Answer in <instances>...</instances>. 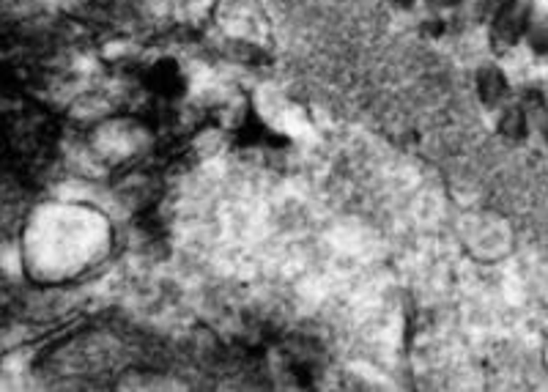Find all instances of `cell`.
<instances>
[{
    "label": "cell",
    "mask_w": 548,
    "mask_h": 392,
    "mask_svg": "<svg viewBox=\"0 0 548 392\" xmlns=\"http://www.w3.org/2000/svg\"><path fill=\"white\" fill-rule=\"evenodd\" d=\"M149 85L157 96L162 99H173L184 91V80H181V72L176 69V64L171 61H162L157 64L152 72H149Z\"/></svg>",
    "instance_id": "cell-2"
},
{
    "label": "cell",
    "mask_w": 548,
    "mask_h": 392,
    "mask_svg": "<svg viewBox=\"0 0 548 392\" xmlns=\"http://www.w3.org/2000/svg\"><path fill=\"white\" fill-rule=\"evenodd\" d=\"M532 25V0H513L504 9H499L494 15V25H491V42L494 47L504 50L513 47Z\"/></svg>",
    "instance_id": "cell-1"
},
{
    "label": "cell",
    "mask_w": 548,
    "mask_h": 392,
    "mask_svg": "<svg viewBox=\"0 0 548 392\" xmlns=\"http://www.w3.org/2000/svg\"><path fill=\"white\" fill-rule=\"evenodd\" d=\"M426 31L434 34V36H442V34H445V25H442V20H428Z\"/></svg>",
    "instance_id": "cell-8"
},
{
    "label": "cell",
    "mask_w": 548,
    "mask_h": 392,
    "mask_svg": "<svg viewBox=\"0 0 548 392\" xmlns=\"http://www.w3.org/2000/svg\"><path fill=\"white\" fill-rule=\"evenodd\" d=\"M458 4V0H428V6L434 9H453Z\"/></svg>",
    "instance_id": "cell-9"
},
{
    "label": "cell",
    "mask_w": 548,
    "mask_h": 392,
    "mask_svg": "<svg viewBox=\"0 0 548 392\" xmlns=\"http://www.w3.org/2000/svg\"><path fill=\"white\" fill-rule=\"evenodd\" d=\"M524 110H526V115H532V118H543V113H545L543 96H540L537 91H526V93H524Z\"/></svg>",
    "instance_id": "cell-6"
},
{
    "label": "cell",
    "mask_w": 548,
    "mask_h": 392,
    "mask_svg": "<svg viewBox=\"0 0 548 392\" xmlns=\"http://www.w3.org/2000/svg\"><path fill=\"white\" fill-rule=\"evenodd\" d=\"M395 4H397V6H408V4H411V0H395Z\"/></svg>",
    "instance_id": "cell-10"
},
{
    "label": "cell",
    "mask_w": 548,
    "mask_h": 392,
    "mask_svg": "<svg viewBox=\"0 0 548 392\" xmlns=\"http://www.w3.org/2000/svg\"><path fill=\"white\" fill-rule=\"evenodd\" d=\"M529 44L534 53H548V20L529 25Z\"/></svg>",
    "instance_id": "cell-5"
},
{
    "label": "cell",
    "mask_w": 548,
    "mask_h": 392,
    "mask_svg": "<svg viewBox=\"0 0 548 392\" xmlns=\"http://www.w3.org/2000/svg\"><path fill=\"white\" fill-rule=\"evenodd\" d=\"M477 93L483 99V104L494 107L507 96V77L496 69V66H483L477 72Z\"/></svg>",
    "instance_id": "cell-3"
},
{
    "label": "cell",
    "mask_w": 548,
    "mask_h": 392,
    "mask_svg": "<svg viewBox=\"0 0 548 392\" xmlns=\"http://www.w3.org/2000/svg\"><path fill=\"white\" fill-rule=\"evenodd\" d=\"M526 126H529V115L524 107H504V113L499 115V132L507 141H521L526 135Z\"/></svg>",
    "instance_id": "cell-4"
},
{
    "label": "cell",
    "mask_w": 548,
    "mask_h": 392,
    "mask_svg": "<svg viewBox=\"0 0 548 392\" xmlns=\"http://www.w3.org/2000/svg\"><path fill=\"white\" fill-rule=\"evenodd\" d=\"M507 4H513V0H485L480 12H483V15H491V12L496 15V12H499V9H504Z\"/></svg>",
    "instance_id": "cell-7"
}]
</instances>
